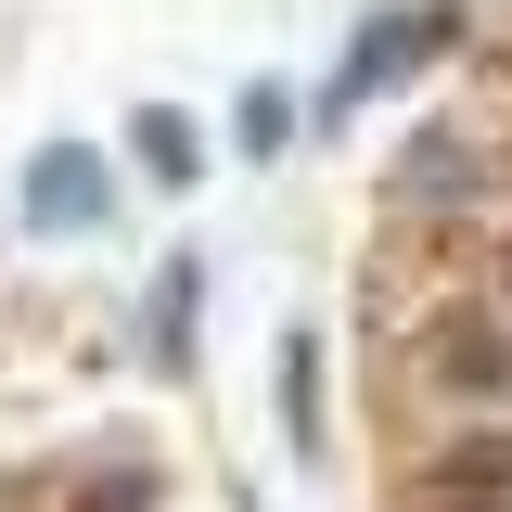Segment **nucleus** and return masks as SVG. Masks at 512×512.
I'll return each mask as SVG.
<instances>
[{"instance_id": "1", "label": "nucleus", "mask_w": 512, "mask_h": 512, "mask_svg": "<svg viewBox=\"0 0 512 512\" xmlns=\"http://www.w3.org/2000/svg\"><path fill=\"white\" fill-rule=\"evenodd\" d=\"M13 218H26L39 244H90V231H116V167H103V141H39L26 180H13Z\"/></svg>"}, {"instance_id": "2", "label": "nucleus", "mask_w": 512, "mask_h": 512, "mask_svg": "<svg viewBox=\"0 0 512 512\" xmlns=\"http://www.w3.org/2000/svg\"><path fill=\"white\" fill-rule=\"evenodd\" d=\"M448 39H461V13H448V0H423V13H372V26L346 39V64H333V90H320L308 116H320V128H346L359 103H372V90H397L410 64H436Z\"/></svg>"}, {"instance_id": "3", "label": "nucleus", "mask_w": 512, "mask_h": 512, "mask_svg": "<svg viewBox=\"0 0 512 512\" xmlns=\"http://www.w3.org/2000/svg\"><path fill=\"white\" fill-rule=\"evenodd\" d=\"M128 167H141L154 192H192V180H205V116H180V103H141V116H128Z\"/></svg>"}, {"instance_id": "4", "label": "nucleus", "mask_w": 512, "mask_h": 512, "mask_svg": "<svg viewBox=\"0 0 512 512\" xmlns=\"http://www.w3.org/2000/svg\"><path fill=\"white\" fill-rule=\"evenodd\" d=\"M192 308H205V256H167V269H154V308H141V346H154V372L180 384L192 372Z\"/></svg>"}, {"instance_id": "5", "label": "nucleus", "mask_w": 512, "mask_h": 512, "mask_svg": "<svg viewBox=\"0 0 512 512\" xmlns=\"http://www.w3.org/2000/svg\"><path fill=\"white\" fill-rule=\"evenodd\" d=\"M282 141H295V90H282V77H244V103H231V154L269 167Z\"/></svg>"}, {"instance_id": "6", "label": "nucleus", "mask_w": 512, "mask_h": 512, "mask_svg": "<svg viewBox=\"0 0 512 512\" xmlns=\"http://www.w3.org/2000/svg\"><path fill=\"white\" fill-rule=\"evenodd\" d=\"M282 436H295V461L320 448V333H308V320L282 333Z\"/></svg>"}, {"instance_id": "7", "label": "nucleus", "mask_w": 512, "mask_h": 512, "mask_svg": "<svg viewBox=\"0 0 512 512\" xmlns=\"http://www.w3.org/2000/svg\"><path fill=\"white\" fill-rule=\"evenodd\" d=\"M423 512H512V487H474V474H436V500Z\"/></svg>"}]
</instances>
